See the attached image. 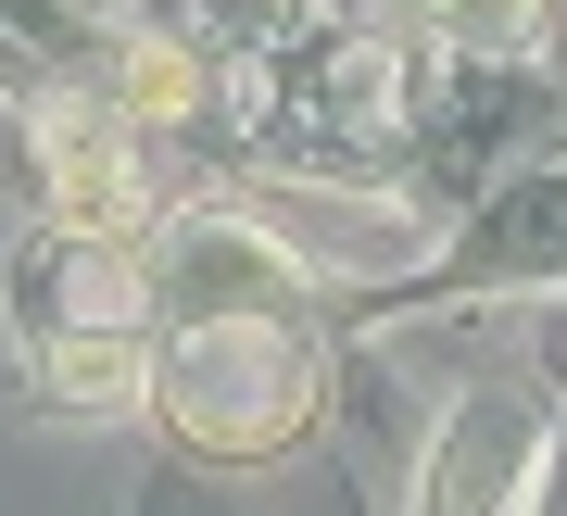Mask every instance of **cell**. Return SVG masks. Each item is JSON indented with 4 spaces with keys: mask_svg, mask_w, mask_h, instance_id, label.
Listing matches in <instances>:
<instances>
[{
    "mask_svg": "<svg viewBox=\"0 0 567 516\" xmlns=\"http://www.w3.org/2000/svg\"><path fill=\"white\" fill-rule=\"evenodd\" d=\"M316 403H328V353H316V328L278 316V302H215V316H189L152 353V416L203 466L290 454V441L316 429Z\"/></svg>",
    "mask_w": 567,
    "mask_h": 516,
    "instance_id": "1",
    "label": "cell"
},
{
    "mask_svg": "<svg viewBox=\"0 0 567 516\" xmlns=\"http://www.w3.org/2000/svg\"><path fill=\"white\" fill-rule=\"evenodd\" d=\"M529 466H543V429H529L517 391H466L454 429L429 441V478H416V516H517Z\"/></svg>",
    "mask_w": 567,
    "mask_h": 516,
    "instance_id": "2",
    "label": "cell"
},
{
    "mask_svg": "<svg viewBox=\"0 0 567 516\" xmlns=\"http://www.w3.org/2000/svg\"><path fill=\"white\" fill-rule=\"evenodd\" d=\"M39 164H51L63 239H102V252L140 239V164H126V126L102 114V101H51L39 114Z\"/></svg>",
    "mask_w": 567,
    "mask_h": 516,
    "instance_id": "3",
    "label": "cell"
},
{
    "mask_svg": "<svg viewBox=\"0 0 567 516\" xmlns=\"http://www.w3.org/2000/svg\"><path fill=\"white\" fill-rule=\"evenodd\" d=\"M39 365H51V391H63V403H89V416H126V403H152V340H140V328H51V340H39Z\"/></svg>",
    "mask_w": 567,
    "mask_h": 516,
    "instance_id": "4",
    "label": "cell"
},
{
    "mask_svg": "<svg viewBox=\"0 0 567 516\" xmlns=\"http://www.w3.org/2000/svg\"><path fill=\"white\" fill-rule=\"evenodd\" d=\"M189 89H203V76H189V51H164V39L126 51V114H189Z\"/></svg>",
    "mask_w": 567,
    "mask_h": 516,
    "instance_id": "5",
    "label": "cell"
}]
</instances>
